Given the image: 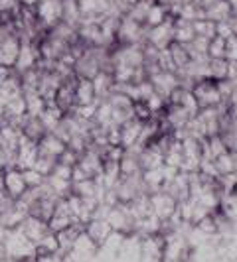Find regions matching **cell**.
Listing matches in <instances>:
<instances>
[{
	"mask_svg": "<svg viewBox=\"0 0 237 262\" xmlns=\"http://www.w3.org/2000/svg\"><path fill=\"white\" fill-rule=\"evenodd\" d=\"M2 252H4V258L30 262V260H36L38 247L18 227V229H8V233H6L4 241H2Z\"/></svg>",
	"mask_w": 237,
	"mask_h": 262,
	"instance_id": "1",
	"label": "cell"
},
{
	"mask_svg": "<svg viewBox=\"0 0 237 262\" xmlns=\"http://www.w3.org/2000/svg\"><path fill=\"white\" fill-rule=\"evenodd\" d=\"M192 93L196 95L198 105L200 108H210V106H220L224 105V97H222V91L218 87V81L213 79H202L194 85Z\"/></svg>",
	"mask_w": 237,
	"mask_h": 262,
	"instance_id": "2",
	"label": "cell"
},
{
	"mask_svg": "<svg viewBox=\"0 0 237 262\" xmlns=\"http://www.w3.org/2000/svg\"><path fill=\"white\" fill-rule=\"evenodd\" d=\"M150 209L160 221H170L178 211V201L164 189L150 193Z\"/></svg>",
	"mask_w": 237,
	"mask_h": 262,
	"instance_id": "3",
	"label": "cell"
},
{
	"mask_svg": "<svg viewBox=\"0 0 237 262\" xmlns=\"http://www.w3.org/2000/svg\"><path fill=\"white\" fill-rule=\"evenodd\" d=\"M2 185L10 199H20L30 189L24 180V171L18 168H6L2 171Z\"/></svg>",
	"mask_w": 237,
	"mask_h": 262,
	"instance_id": "4",
	"label": "cell"
},
{
	"mask_svg": "<svg viewBox=\"0 0 237 262\" xmlns=\"http://www.w3.org/2000/svg\"><path fill=\"white\" fill-rule=\"evenodd\" d=\"M148 79H150L154 91H156L158 95H162L166 101H168L170 93L180 87L178 73H176V71H168V69H158V71H154Z\"/></svg>",
	"mask_w": 237,
	"mask_h": 262,
	"instance_id": "5",
	"label": "cell"
},
{
	"mask_svg": "<svg viewBox=\"0 0 237 262\" xmlns=\"http://www.w3.org/2000/svg\"><path fill=\"white\" fill-rule=\"evenodd\" d=\"M40 59H42L40 48H36V46L30 43V41H22L18 59H16V63H14V71H16L18 75H24L26 71H32V69L38 67Z\"/></svg>",
	"mask_w": 237,
	"mask_h": 262,
	"instance_id": "6",
	"label": "cell"
},
{
	"mask_svg": "<svg viewBox=\"0 0 237 262\" xmlns=\"http://www.w3.org/2000/svg\"><path fill=\"white\" fill-rule=\"evenodd\" d=\"M20 229L24 231V235L38 247L40 243L46 238V236L53 233L52 229H50V223L46 221V219H40L36 215H28L26 219H24V223L20 225Z\"/></svg>",
	"mask_w": 237,
	"mask_h": 262,
	"instance_id": "7",
	"label": "cell"
},
{
	"mask_svg": "<svg viewBox=\"0 0 237 262\" xmlns=\"http://www.w3.org/2000/svg\"><path fill=\"white\" fill-rule=\"evenodd\" d=\"M38 18L48 26H55L64 20V0H42L38 4Z\"/></svg>",
	"mask_w": 237,
	"mask_h": 262,
	"instance_id": "8",
	"label": "cell"
},
{
	"mask_svg": "<svg viewBox=\"0 0 237 262\" xmlns=\"http://www.w3.org/2000/svg\"><path fill=\"white\" fill-rule=\"evenodd\" d=\"M38 150H40V154H44V156H50V158H53V160H60L62 154L67 150V144L55 134V132H48V134H44V136L40 138Z\"/></svg>",
	"mask_w": 237,
	"mask_h": 262,
	"instance_id": "9",
	"label": "cell"
},
{
	"mask_svg": "<svg viewBox=\"0 0 237 262\" xmlns=\"http://www.w3.org/2000/svg\"><path fill=\"white\" fill-rule=\"evenodd\" d=\"M20 46H22V41L16 36H12V34L8 38L2 39L0 41V66L14 69V63H16L18 53H20Z\"/></svg>",
	"mask_w": 237,
	"mask_h": 262,
	"instance_id": "10",
	"label": "cell"
},
{
	"mask_svg": "<svg viewBox=\"0 0 237 262\" xmlns=\"http://www.w3.org/2000/svg\"><path fill=\"white\" fill-rule=\"evenodd\" d=\"M85 233H87V235L91 236L93 241H95V243L101 247L107 238L111 236V233H113V227L109 225V221H107V219L93 217L91 221L85 225Z\"/></svg>",
	"mask_w": 237,
	"mask_h": 262,
	"instance_id": "11",
	"label": "cell"
},
{
	"mask_svg": "<svg viewBox=\"0 0 237 262\" xmlns=\"http://www.w3.org/2000/svg\"><path fill=\"white\" fill-rule=\"evenodd\" d=\"M75 101H77V106L93 105L99 101L91 79H77L75 81Z\"/></svg>",
	"mask_w": 237,
	"mask_h": 262,
	"instance_id": "12",
	"label": "cell"
},
{
	"mask_svg": "<svg viewBox=\"0 0 237 262\" xmlns=\"http://www.w3.org/2000/svg\"><path fill=\"white\" fill-rule=\"evenodd\" d=\"M196 38V30H194V22H188L182 18H176L174 20V41L178 43H192Z\"/></svg>",
	"mask_w": 237,
	"mask_h": 262,
	"instance_id": "13",
	"label": "cell"
},
{
	"mask_svg": "<svg viewBox=\"0 0 237 262\" xmlns=\"http://www.w3.org/2000/svg\"><path fill=\"white\" fill-rule=\"evenodd\" d=\"M168 53H170V59H172V66L176 71L184 69L190 61H192V55H190V50L188 46L184 43H178V41H172L170 48H168Z\"/></svg>",
	"mask_w": 237,
	"mask_h": 262,
	"instance_id": "14",
	"label": "cell"
},
{
	"mask_svg": "<svg viewBox=\"0 0 237 262\" xmlns=\"http://www.w3.org/2000/svg\"><path fill=\"white\" fill-rule=\"evenodd\" d=\"M231 12L233 10H231V6H229L227 0H215L204 14H206V18H210L213 22H224V20H229Z\"/></svg>",
	"mask_w": 237,
	"mask_h": 262,
	"instance_id": "15",
	"label": "cell"
},
{
	"mask_svg": "<svg viewBox=\"0 0 237 262\" xmlns=\"http://www.w3.org/2000/svg\"><path fill=\"white\" fill-rule=\"evenodd\" d=\"M215 168L220 171V176H229V173H237V154L227 150L225 154L215 158Z\"/></svg>",
	"mask_w": 237,
	"mask_h": 262,
	"instance_id": "16",
	"label": "cell"
},
{
	"mask_svg": "<svg viewBox=\"0 0 237 262\" xmlns=\"http://www.w3.org/2000/svg\"><path fill=\"white\" fill-rule=\"evenodd\" d=\"M208 73H210V79H213V81H224L229 75V61L225 57L210 59L208 61Z\"/></svg>",
	"mask_w": 237,
	"mask_h": 262,
	"instance_id": "17",
	"label": "cell"
},
{
	"mask_svg": "<svg viewBox=\"0 0 237 262\" xmlns=\"http://www.w3.org/2000/svg\"><path fill=\"white\" fill-rule=\"evenodd\" d=\"M194 30H196V36H202V38L213 39L215 38V22L210 20V18H200L194 22Z\"/></svg>",
	"mask_w": 237,
	"mask_h": 262,
	"instance_id": "18",
	"label": "cell"
},
{
	"mask_svg": "<svg viewBox=\"0 0 237 262\" xmlns=\"http://www.w3.org/2000/svg\"><path fill=\"white\" fill-rule=\"evenodd\" d=\"M225 41L227 39L224 38H215L210 41V48H208V57L210 59H222V57H225Z\"/></svg>",
	"mask_w": 237,
	"mask_h": 262,
	"instance_id": "19",
	"label": "cell"
},
{
	"mask_svg": "<svg viewBox=\"0 0 237 262\" xmlns=\"http://www.w3.org/2000/svg\"><path fill=\"white\" fill-rule=\"evenodd\" d=\"M215 36H218V38H224V39L233 38V30H231V26H229L227 20H224V22H215Z\"/></svg>",
	"mask_w": 237,
	"mask_h": 262,
	"instance_id": "20",
	"label": "cell"
},
{
	"mask_svg": "<svg viewBox=\"0 0 237 262\" xmlns=\"http://www.w3.org/2000/svg\"><path fill=\"white\" fill-rule=\"evenodd\" d=\"M225 59L227 61H237V36L225 41Z\"/></svg>",
	"mask_w": 237,
	"mask_h": 262,
	"instance_id": "21",
	"label": "cell"
},
{
	"mask_svg": "<svg viewBox=\"0 0 237 262\" xmlns=\"http://www.w3.org/2000/svg\"><path fill=\"white\" fill-rule=\"evenodd\" d=\"M192 2L196 4L200 10H204V12H206V10L210 8V6L213 4V2H215V0H192Z\"/></svg>",
	"mask_w": 237,
	"mask_h": 262,
	"instance_id": "22",
	"label": "cell"
}]
</instances>
